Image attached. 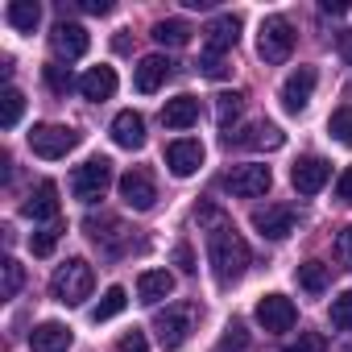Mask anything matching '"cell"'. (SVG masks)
<instances>
[{
  "mask_svg": "<svg viewBox=\"0 0 352 352\" xmlns=\"http://www.w3.org/2000/svg\"><path fill=\"white\" fill-rule=\"evenodd\" d=\"M79 91H83V100H112L116 96V71L112 67H91L83 79H79Z\"/></svg>",
  "mask_w": 352,
  "mask_h": 352,
  "instance_id": "cb8c5ba5",
  "label": "cell"
},
{
  "mask_svg": "<svg viewBox=\"0 0 352 352\" xmlns=\"http://www.w3.org/2000/svg\"><path fill=\"white\" fill-rule=\"evenodd\" d=\"M199 120V100L195 96H174V100H166V108H162V124L166 129H191Z\"/></svg>",
  "mask_w": 352,
  "mask_h": 352,
  "instance_id": "603a6c76",
  "label": "cell"
},
{
  "mask_svg": "<svg viewBox=\"0 0 352 352\" xmlns=\"http://www.w3.org/2000/svg\"><path fill=\"white\" fill-rule=\"evenodd\" d=\"M344 352H352V344H348V348H344Z\"/></svg>",
  "mask_w": 352,
  "mask_h": 352,
  "instance_id": "bcb514c9",
  "label": "cell"
},
{
  "mask_svg": "<svg viewBox=\"0 0 352 352\" xmlns=\"http://www.w3.org/2000/svg\"><path fill=\"white\" fill-rule=\"evenodd\" d=\"M21 212H25L34 224H42V220H46V224H58V187H54L50 179H46V183H38V191L25 199V208H21Z\"/></svg>",
  "mask_w": 352,
  "mask_h": 352,
  "instance_id": "ac0fdd59",
  "label": "cell"
},
{
  "mask_svg": "<svg viewBox=\"0 0 352 352\" xmlns=\"http://www.w3.org/2000/svg\"><path fill=\"white\" fill-rule=\"evenodd\" d=\"M340 54H344V63H352V34L340 38Z\"/></svg>",
  "mask_w": 352,
  "mask_h": 352,
  "instance_id": "f6af8a7d",
  "label": "cell"
},
{
  "mask_svg": "<svg viewBox=\"0 0 352 352\" xmlns=\"http://www.w3.org/2000/svg\"><path fill=\"white\" fill-rule=\"evenodd\" d=\"M25 112V96L17 87H5V96H0V129H13Z\"/></svg>",
  "mask_w": 352,
  "mask_h": 352,
  "instance_id": "f546056e",
  "label": "cell"
},
{
  "mask_svg": "<svg viewBox=\"0 0 352 352\" xmlns=\"http://www.w3.org/2000/svg\"><path fill=\"white\" fill-rule=\"evenodd\" d=\"M323 348H327V344H323L319 331H302V336H298L294 344H286L282 352H323Z\"/></svg>",
  "mask_w": 352,
  "mask_h": 352,
  "instance_id": "8d00e7d4",
  "label": "cell"
},
{
  "mask_svg": "<svg viewBox=\"0 0 352 352\" xmlns=\"http://www.w3.org/2000/svg\"><path fill=\"white\" fill-rule=\"evenodd\" d=\"M331 327L352 331V290H344L340 298H331Z\"/></svg>",
  "mask_w": 352,
  "mask_h": 352,
  "instance_id": "836d02e7",
  "label": "cell"
},
{
  "mask_svg": "<svg viewBox=\"0 0 352 352\" xmlns=\"http://www.w3.org/2000/svg\"><path fill=\"white\" fill-rule=\"evenodd\" d=\"M79 9H83V13L104 17V13H112V0H79Z\"/></svg>",
  "mask_w": 352,
  "mask_h": 352,
  "instance_id": "7bdbcfd3",
  "label": "cell"
},
{
  "mask_svg": "<svg viewBox=\"0 0 352 352\" xmlns=\"http://www.w3.org/2000/svg\"><path fill=\"white\" fill-rule=\"evenodd\" d=\"M191 34H195V30H191L187 21H179V17H170V21H157V25H153V42H157V46H170V50L187 46Z\"/></svg>",
  "mask_w": 352,
  "mask_h": 352,
  "instance_id": "d4e9b609",
  "label": "cell"
},
{
  "mask_svg": "<svg viewBox=\"0 0 352 352\" xmlns=\"http://www.w3.org/2000/svg\"><path fill=\"white\" fill-rule=\"evenodd\" d=\"M253 319L265 327V331H290L298 323V307L286 298V294H265L253 311Z\"/></svg>",
  "mask_w": 352,
  "mask_h": 352,
  "instance_id": "30bf717a",
  "label": "cell"
},
{
  "mask_svg": "<svg viewBox=\"0 0 352 352\" xmlns=\"http://www.w3.org/2000/svg\"><path fill=\"white\" fill-rule=\"evenodd\" d=\"M58 224H46V228H38L34 236H30V249H34V257H50L54 253V245H58Z\"/></svg>",
  "mask_w": 352,
  "mask_h": 352,
  "instance_id": "1f68e13d",
  "label": "cell"
},
{
  "mask_svg": "<svg viewBox=\"0 0 352 352\" xmlns=\"http://www.w3.org/2000/svg\"><path fill=\"white\" fill-rule=\"evenodd\" d=\"M199 71H204L208 79H228V71H232V67H228L220 54H204V58H199Z\"/></svg>",
  "mask_w": 352,
  "mask_h": 352,
  "instance_id": "74e56055",
  "label": "cell"
},
{
  "mask_svg": "<svg viewBox=\"0 0 352 352\" xmlns=\"http://www.w3.org/2000/svg\"><path fill=\"white\" fill-rule=\"evenodd\" d=\"M174 294V274H166V270H145L141 278H137V298L145 302V307H157L162 298H170Z\"/></svg>",
  "mask_w": 352,
  "mask_h": 352,
  "instance_id": "44dd1931",
  "label": "cell"
},
{
  "mask_svg": "<svg viewBox=\"0 0 352 352\" xmlns=\"http://www.w3.org/2000/svg\"><path fill=\"white\" fill-rule=\"evenodd\" d=\"M336 199H340V204H352V166L340 170V179H336Z\"/></svg>",
  "mask_w": 352,
  "mask_h": 352,
  "instance_id": "f35d334b",
  "label": "cell"
},
{
  "mask_svg": "<svg viewBox=\"0 0 352 352\" xmlns=\"http://www.w3.org/2000/svg\"><path fill=\"white\" fill-rule=\"evenodd\" d=\"M112 141L120 145V149H141L145 145V120H141V112H116V120H112Z\"/></svg>",
  "mask_w": 352,
  "mask_h": 352,
  "instance_id": "ffe728a7",
  "label": "cell"
},
{
  "mask_svg": "<svg viewBox=\"0 0 352 352\" xmlns=\"http://www.w3.org/2000/svg\"><path fill=\"white\" fill-rule=\"evenodd\" d=\"M216 352H249V331H245L241 323H228V331L220 336Z\"/></svg>",
  "mask_w": 352,
  "mask_h": 352,
  "instance_id": "e575fe53",
  "label": "cell"
},
{
  "mask_svg": "<svg viewBox=\"0 0 352 352\" xmlns=\"http://www.w3.org/2000/svg\"><path fill=\"white\" fill-rule=\"evenodd\" d=\"M46 83H50V91H58V96H67V91L75 87V79H71L67 67H46Z\"/></svg>",
  "mask_w": 352,
  "mask_h": 352,
  "instance_id": "d590c367",
  "label": "cell"
},
{
  "mask_svg": "<svg viewBox=\"0 0 352 352\" xmlns=\"http://www.w3.org/2000/svg\"><path fill=\"white\" fill-rule=\"evenodd\" d=\"M108 187H112V162H108V157H87V162L75 166V174H71V195L83 199V204L104 199Z\"/></svg>",
  "mask_w": 352,
  "mask_h": 352,
  "instance_id": "3957f363",
  "label": "cell"
},
{
  "mask_svg": "<svg viewBox=\"0 0 352 352\" xmlns=\"http://www.w3.org/2000/svg\"><path fill=\"white\" fill-rule=\"evenodd\" d=\"M83 228H87V236H91L100 249H108L112 257H120V253H129V249H133V232H129L116 216H104V212H100V216H87V224H83Z\"/></svg>",
  "mask_w": 352,
  "mask_h": 352,
  "instance_id": "ba28073f",
  "label": "cell"
},
{
  "mask_svg": "<svg viewBox=\"0 0 352 352\" xmlns=\"http://www.w3.org/2000/svg\"><path fill=\"white\" fill-rule=\"evenodd\" d=\"M204 34H208V54H220L224 58V50H232L241 42V17L236 13H220V17L208 21Z\"/></svg>",
  "mask_w": 352,
  "mask_h": 352,
  "instance_id": "5bb4252c",
  "label": "cell"
},
{
  "mask_svg": "<svg viewBox=\"0 0 352 352\" xmlns=\"http://www.w3.org/2000/svg\"><path fill=\"white\" fill-rule=\"evenodd\" d=\"M124 307H129V294H124V286H108V290H104V298L91 307V319H96V323H108V319H116Z\"/></svg>",
  "mask_w": 352,
  "mask_h": 352,
  "instance_id": "4316f807",
  "label": "cell"
},
{
  "mask_svg": "<svg viewBox=\"0 0 352 352\" xmlns=\"http://www.w3.org/2000/svg\"><path fill=\"white\" fill-rule=\"evenodd\" d=\"M5 21H9L13 30H21V34H34L38 21H42V9L34 5V0H13V5L5 9Z\"/></svg>",
  "mask_w": 352,
  "mask_h": 352,
  "instance_id": "484cf974",
  "label": "cell"
},
{
  "mask_svg": "<svg viewBox=\"0 0 352 352\" xmlns=\"http://www.w3.org/2000/svg\"><path fill=\"white\" fill-rule=\"evenodd\" d=\"M270 183H274L270 166L249 162V166H236L228 179H224V191H228V195H236V199H257V195H265V191H270Z\"/></svg>",
  "mask_w": 352,
  "mask_h": 352,
  "instance_id": "9c48e42d",
  "label": "cell"
},
{
  "mask_svg": "<svg viewBox=\"0 0 352 352\" xmlns=\"http://www.w3.org/2000/svg\"><path fill=\"white\" fill-rule=\"evenodd\" d=\"M327 282H331V274H327L323 261H302V265H298V286H302L307 294H323Z\"/></svg>",
  "mask_w": 352,
  "mask_h": 352,
  "instance_id": "f1b7e54d",
  "label": "cell"
},
{
  "mask_svg": "<svg viewBox=\"0 0 352 352\" xmlns=\"http://www.w3.org/2000/svg\"><path fill=\"white\" fill-rule=\"evenodd\" d=\"M21 282H25V270L13 257H5V265H0V298H17Z\"/></svg>",
  "mask_w": 352,
  "mask_h": 352,
  "instance_id": "4dcf8cb0",
  "label": "cell"
},
{
  "mask_svg": "<svg viewBox=\"0 0 352 352\" xmlns=\"http://www.w3.org/2000/svg\"><path fill=\"white\" fill-rule=\"evenodd\" d=\"M311 91H315V71L311 67H298L286 83H282V108L286 112H302L311 104Z\"/></svg>",
  "mask_w": 352,
  "mask_h": 352,
  "instance_id": "2e32d148",
  "label": "cell"
},
{
  "mask_svg": "<svg viewBox=\"0 0 352 352\" xmlns=\"http://www.w3.org/2000/svg\"><path fill=\"white\" fill-rule=\"evenodd\" d=\"M241 112H245V96H241V91H224V96H216V124H220L224 133L241 120Z\"/></svg>",
  "mask_w": 352,
  "mask_h": 352,
  "instance_id": "83f0119b",
  "label": "cell"
},
{
  "mask_svg": "<svg viewBox=\"0 0 352 352\" xmlns=\"http://www.w3.org/2000/svg\"><path fill=\"white\" fill-rule=\"evenodd\" d=\"M253 228L265 236V241H286L294 232V208L286 204H265L253 212Z\"/></svg>",
  "mask_w": 352,
  "mask_h": 352,
  "instance_id": "8fae6325",
  "label": "cell"
},
{
  "mask_svg": "<svg viewBox=\"0 0 352 352\" xmlns=\"http://www.w3.org/2000/svg\"><path fill=\"white\" fill-rule=\"evenodd\" d=\"M116 187H120L124 208H133V212H149V208L157 204V183H153V174H149V170H141V166L124 170Z\"/></svg>",
  "mask_w": 352,
  "mask_h": 352,
  "instance_id": "52a82bcc",
  "label": "cell"
},
{
  "mask_svg": "<svg viewBox=\"0 0 352 352\" xmlns=\"http://www.w3.org/2000/svg\"><path fill=\"white\" fill-rule=\"evenodd\" d=\"M50 46H54L58 58H83L87 46H91V38H87L83 25H75V21H58L54 34H50Z\"/></svg>",
  "mask_w": 352,
  "mask_h": 352,
  "instance_id": "9a60e30c",
  "label": "cell"
},
{
  "mask_svg": "<svg viewBox=\"0 0 352 352\" xmlns=\"http://www.w3.org/2000/svg\"><path fill=\"white\" fill-rule=\"evenodd\" d=\"M91 286H96V274H91V265H87L83 257L63 261V265L54 270V278H50V294H54L63 307H79L83 298H91Z\"/></svg>",
  "mask_w": 352,
  "mask_h": 352,
  "instance_id": "7a4b0ae2",
  "label": "cell"
},
{
  "mask_svg": "<svg viewBox=\"0 0 352 352\" xmlns=\"http://www.w3.org/2000/svg\"><path fill=\"white\" fill-rule=\"evenodd\" d=\"M327 179H331V166L323 157H298L294 170H290V183H294L298 195H319L327 187Z\"/></svg>",
  "mask_w": 352,
  "mask_h": 352,
  "instance_id": "4fadbf2b",
  "label": "cell"
},
{
  "mask_svg": "<svg viewBox=\"0 0 352 352\" xmlns=\"http://www.w3.org/2000/svg\"><path fill=\"white\" fill-rule=\"evenodd\" d=\"M336 249H340V261H344V265L352 270V224H348V228L340 232V241H336Z\"/></svg>",
  "mask_w": 352,
  "mask_h": 352,
  "instance_id": "b9f144b4",
  "label": "cell"
},
{
  "mask_svg": "<svg viewBox=\"0 0 352 352\" xmlns=\"http://www.w3.org/2000/svg\"><path fill=\"white\" fill-rule=\"evenodd\" d=\"M195 220H199L204 232H208V261H212L216 282H220V286L241 282L245 270H249V245L241 241V232L232 228V220H228L220 208H212V204H199V208H195Z\"/></svg>",
  "mask_w": 352,
  "mask_h": 352,
  "instance_id": "6da1fadb",
  "label": "cell"
},
{
  "mask_svg": "<svg viewBox=\"0 0 352 352\" xmlns=\"http://www.w3.org/2000/svg\"><path fill=\"white\" fill-rule=\"evenodd\" d=\"M71 340H75L71 327L58 323V319H46V323H38V327L30 331V348H34V352H67Z\"/></svg>",
  "mask_w": 352,
  "mask_h": 352,
  "instance_id": "d6986e66",
  "label": "cell"
},
{
  "mask_svg": "<svg viewBox=\"0 0 352 352\" xmlns=\"http://www.w3.org/2000/svg\"><path fill=\"white\" fill-rule=\"evenodd\" d=\"M79 141H83V137H79L71 124H34V133H30V149H34L38 157H46V162L67 157Z\"/></svg>",
  "mask_w": 352,
  "mask_h": 352,
  "instance_id": "8992f818",
  "label": "cell"
},
{
  "mask_svg": "<svg viewBox=\"0 0 352 352\" xmlns=\"http://www.w3.org/2000/svg\"><path fill=\"white\" fill-rule=\"evenodd\" d=\"M166 166H170L174 179H191V174L204 166V145L191 141V137L170 141V145H166Z\"/></svg>",
  "mask_w": 352,
  "mask_h": 352,
  "instance_id": "7c38bea8",
  "label": "cell"
},
{
  "mask_svg": "<svg viewBox=\"0 0 352 352\" xmlns=\"http://www.w3.org/2000/svg\"><path fill=\"white\" fill-rule=\"evenodd\" d=\"M290 50H294V25L286 17H265L261 30H257V54L270 67H278V63L290 58Z\"/></svg>",
  "mask_w": 352,
  "mask_h": 352,
  "instance_id": "5b68a950",
  "label": "cell"
},
{
  "mask_svg": "<svg viewBox=\"0 0 352 352\" xmlns=\"http://www.w3.org/2000/svg\"><path fill=\"white\" fill-rule=\"evenodd\" d=\"M282 129L278 124H270V120H253L245 133H236V137H228V145H241V149H282Z\"/></svg>",
  "mask_w": 352,
  "mask_h": 352,
  "instance_id": "e0dca14e",
  "label": "cell"
},
{
  "mask_svg": "<svg viewBox=\"0 0 352 352\" xmlns=\"http://www.w3.org/2000/svg\"><path fill=\"white\" fill-rule=\"evenodd\" d=\"M153 331H157V344L166 352H179L187 344V336L195 331V307L179 302V307H166L157 319H153Z\"/></svg>",
  "mask_w": 352,
  "mask_h": 352,
  "instance_id": "277c9868",
  "label": "cell"
},
{
  "mask_svg": "<svg viewBox=\"0 0 352 352\" xmlns=\"http://www.w3.org/2000/svg\"><path fill=\"white\" fill-rule=\"evenodd\" d=\"M327 133H331L340 145H352V108H336L331 120H327Z\"/></svg>",
  "mask_w": 352,
  "mask_h": 352,
  "instance_id": "d6a6232c",
  "label": "cell"
},
{
  "mask_svg": "<svg viewBox=\"0 0 352 352\" xmlns=\"http://www.w3.org/2000/svg\"><path fill=\"white\" fill-rule=\"evenodd\" d=\"M323 13H348V0H323Z\"/></svg>",
  "mask_w": 352,
  "mask_h": 352,
  "instance_id": "ee69618b",
  "label": "cell"
},
{
  "mask_svg": "<svg viewBox=\"0 0 352 352\" xmlns=\"http://www.w3.org/2000/svg\"><path fill=\"white\" fill-rule=\"evenodd\" d=\"M120 352H149V344H145V331H129L124 340H120Z\"/></svg>",
  "mask_w": 352,
  "mask_h": 352,
  "instance_id": "ab89813d",
  "label": "cell"
},
{
  "mask_svg": "<svg viewBox=\"0 0 352 352\" xmlns=\"http://www.w3.org/2000/svg\"><path fill=\"white\" fill-rule=\"evenodd\" d=\"M170 67H174V63H170V58H162V54L141 58V63H137V75H133L137 91H145V96H149V91H157V87L170 79Z\"/></svg>",
  "mask_w": 352,
  "mask_h": 352,
  "instance_id": "7402d4cb",
  "label": "cell"
},
{
  "mask_svg": "<svg viewBox=\"0 0 352 352\" xmlns=\"http://www.w3.org/2000/svg\"><path fill=\"white\" fill-rule=\"evenodd\" d=\"M174 265H179L183 274H195V253L187 245H174Z\"/></svg>",
  "mask_w": 352,
  "mask_h": 352,
  "instance_id": "60d3db41",
  "label": "cell"
}]
</instances>
